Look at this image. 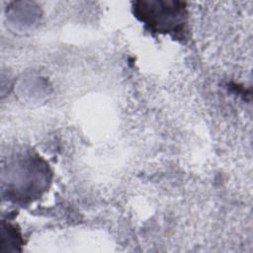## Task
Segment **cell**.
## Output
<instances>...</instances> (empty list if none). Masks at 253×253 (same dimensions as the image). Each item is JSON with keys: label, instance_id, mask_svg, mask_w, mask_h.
Here are the masks:
<instances>
[{"label": "cell", "instance_id": "1", "mask_svg": "<svg viewBox=\"0 0 253 253\" xmlns=\"http://www.w3.org/2000/svg\"><path fill=\"white\" fill-rule=\"evenodd\" d=\"M135 16L158 33L176 37L184 31L187 11L184 3L173 1H142L134 4Z\"/></svg>", "mask_w": 253, "mask_h": 253}]
</instances>
